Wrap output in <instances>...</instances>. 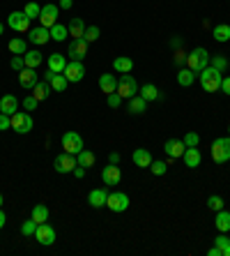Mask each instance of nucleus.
<instances>
[{
  "mask_svg": "<svg viewBox=\"0 0 230 256\" xmlns=\"http://www.w3.org/2000/svg\"><path fill=\"white\" fill-rule=\"evenodd\" d=\"M58 14H60L58 5H53V2H48V5L42 7V12H40V23H42L44 28L55 26V23H58Z\"/></svg>",
  "mask_w": 230,
  "mask_h": 256,
  "instance_id": "obj_11",
  "label": "nucleus"
},
{
  "mask_svg": "<svg viewBox=\"0 0 230 256\" xmlns=\"http://www.w3.org/2000/svg\"><path fill=\"white\" fill-rule=\"evenodd\" d=\"M99 88H101V93L111 95L118 90V81H115V74H101L99 76Z\"/></svg>",
  "mask_w": 230,
  "mask_h": 256,
  "instance_id": "obj_24",
  "label": "nucleus"
},
{
  "mask_svg": "<svg viewBox=\"0 0 230 256\" xmlns=\"http://www.w3.org/2000/svg\"><path fill=\"white\" fill-rule=\"evenodd\" d=\"M30 21L23 12H12L9 16H7V26L12 28V30H16V33H28L30 30Z\"/></svg>",
  "mask_w": 230,
  "mask_h": 256,
  "instance_id": "obj_9",
  "label": "nucleus"
},
{
  "mask_svg": "<svg viewBox=\"0 0 230 256\" xmlns=\"http://www.w3.org/2000/svg\"><path fill=\"white\" fill-rule=\"evenodd\" d=\"M217 229L221 231V233H228L230 231V212L228 210H219L217 212Z\"/></svg>",
  "mask_w": 230,
  "mask_h": 256,
  "instance_id": "obj_31",
  "label": "nucleus"
},
{
  "mask_svg": "<svg viewBox=\"0 0 230 256\" xmlns=\"http://www.w3.org/2000/svg\"><path fill=\"white\" fill-rule=\"evenodd\" d=\"M67 55H69L72 60H83V58L88 55V42H86V40H74V42H69Z\"/></svg>",
  "mask_w": 230,
  "mask_h": 256,
  "instance_id": "obj_15",
  "label": "nucleus"
},
{
  "mask_svg": "<svg viewBox=\"0 0 230 256\" xmlns=\"http://www.w3.org/2000/svg\"><path fill=\"white\" fill-rule=\"evenodd\" d=\"M113 69H115L118 74H129L134 69V60L127 58V55H118V58L113 60Z\"/></svg>",
  "mask_w": 230,
  "mask_h": 256,
  "instance_id": "obj_22",
  "label": "nucleus"
},
{
  "mask_svg": "<svg viewBox=\"0 0 230 256\" xmlns=\"http://www.w3.org/2000/svg\"><path fill=\"white\" fill-rule=\"evenodd\" d=\"M35 238H37V243L44 245V247H48V245L55 243V229H53L51 224H40L37 226V231H35Z\"/></svg>",
  "mask_w": 230,
  "mask_h": 256,
  "instance_id": "obj_12",
  "label": "nucleus"
},
{
  "mask_svg": "<svg viewBox=\"0 0 230 256\" xmlns=\"http://www.w3.org/2000/svg\"><path fill=\"white\" fill-rule=\"evenodd\" d=\"M2 30H5V26H2V23H0V35H2Z\"/></svg>",
  "mask_w": 230,
  "mask_h": 256,
  "instance_id": "obj_60",
  "label": "nucleus"
},
{
  "mask_svg": "<svg viewBox=\"0 0 230 256\" xmlns=\"http://www.w3.org/2000/svg\"><path fill=\"white\" fill-rule=\"evenodd\" d=\"M67 55H60V53H51L48 55V69H53L55 74H62L67 67Z\"/></svg>",
  "mask_w": 230,
  "mask_h": 256,
  "instance_id": "obj_21",
  "label": "nucleus"
},
{
  "mask_svg": "<svg viewBox=\"0 0 230 256\" xmlns=\"http://www.w3.org/2000/svg\"><path fill=\"white\" fill-rule=\"evenodd\" d=\"M9 51L14 55H23L28 51V42L23 37H14V40H9Z\"/></svg>",
  "mask_w": 230,
  "mask_h": 256,
  "instance_id": "obj_34",
  "label": "nucleus"
},
{
  "mask_svg": "<svg viewBox=\"0 0 230 256\" xmlns=\"http://www.w3.org/2000/svg\"><path fill=\"white\" fill-rule=\"evenodd\" d=\"M182 141H184V146H186V148H198V143H200V136H198L196 132H186V136H184Z\"/></svg>",
  "mask_w": 230,
  "mask_h": 256,
  "instance_id": "obj_43",
  "label": "nucleus"
},
{
  "mask_svg": "<svg viewBox=\"0 0 230 256\" xmlns=\"http://www.w3.org/2000/svg\"><path fill=\"white\" fill-rule=\"evenodd\" d=\"M145 108H147V102H145L140 95H134L132 100H129V113L140 115V113H145Z\"/></svg>",
  "mask_w": 230,
  "mask_h": 256,
  "instance_id": "obj_27",
  "label": "nucleus"
},
{
  "mask_svg": "<svg viewBox=\"0 0 230 256\" xmlns=\"http://www.w3.org/2000/svg\"><path fill=\"white\" fill-rule=\"evenodd\" d=\"M224 72H219L217 67H212V65H207V67L200 72V86H203V90H207V93H217V90H221V81H224Z\"/></svg>",
  "mask_w": 230,
  "mask_h": 256,
  "instance_id": "obj_1",
  "label": "nucleus"
},
{
  "mask_svg": "<svg viewBox=\"0 0 230 256\" xmlns=\"http://www.w3.org/2000/svg\"><path fill=\"white\" fill-rule=\"evenodd\" d=\"M106 201H108V192L106 189H92L88 194V203L92 208H106Z\"/></svg>",
  "mask_w": 230,
  "mask_h": 256,
  "instance_id": "obj_18",
  "label": "nucleus"
},
{
  "mask_svg": "<svg viewBox=\"0 0 230 256\" xmlns=\"http://www.w3.org/2000/svg\"><path fill=\"white\" fill-rule=\"evenodd\" d=\"M106 102H108V106H111V108H118L120 104H122V97H120L118 93H111V95H108V100H106Z\"/></svg>",
  "mask_w": 230,
  "mask_h": 256,
  "instance_id": "obj_48",
  "label": "nucleus"
},
{
  "mask_svg": "<svg viewBox=\"0 0 230 256\" xmlns=\"http://www.w3.org/2000/svg\"><path fill=\"white\" fill-rule=\"evenodd\" d=\"M193 81H196V72H191L189 67H182V69L178 72V83H180L182 88H189Z\"/></svg>",
  "mask_w": 230,
  "mask_h": 256,
  "instance_id": "obj_30",
  "label": "nucleus"
},
{
  "mask_svg": "<svg viewBox=\"0 0 230 256\" xmlns=\"http://www.w3.org/2000/svg\"><path fill=\"white\" fill-rule=\"evenodd\" d=\"M164 150L166 155H168V159H178V157L184 155V150H186V146H184V141H180V139H168V141L164 143Z\"/></svg>",
  "mask_w": 230,
  "mask_h": 256,
  "instance_id": "obj_16",
  "label": "nucleus"
},
{
  "mask_svg": "<svg viewBox=\"0 0 230 256\" xmlns=\"http://www.w3.org/2000/svg\"><path fill=\"white\" fill-rule=\"evenodd\" d=\"M221 90H224V93L230 97V76H226L224 81H221Z\"/></svg>",
  "mask_w": 230,
  "mask_h": 256,
  "instance_id": "obj_50",
  "label": "nucleus"
},
{
  "mask_svg": "<svg viewBox=\"0 0 230 256\" xmlns=\"http://www.w3.org/2000/svg\"><path fill=\"white\" fill-rule=\"evenodd\" d=\"M2 203H5V199H2V194H0V208H2Z\"/></svg>",
  "mask_w": 230,
  "mask_h": 256,
  "instance_id": "obj_59",
  "label": "nucleus"
},
{
  "mask_svg": "<svg viewBox=\"0 0 230 256\" xmlns=\"http://www.w3.org/2000/svg\"><path fill=\"white\" fill-rule=\"evenodd\" d=\"M12 118V129L16 134H28V132H33V118L23 111H16V113L9 115Z\"/></svg>",
  "mask_w": 230,
  "mask_h": 256,
  "instance_id": "obj_5",
  "label": "nucleus"
},
{
  "mask_svg": "<svg viewBox=\"0 0 230 256\" xmlns=\"http://www.w3.org/2000/svg\"><path fill=\"white\" fill-rule=\"evenodd\" d=\"M101 180H104L106 185H120V180H122V171H120L118 164H108V166H104V169H101Z\"/></svg>",
  "mask_w": 230,
  "mask_h": 256,
  "instance_id": "obj_17",
  "label": "nucleus"
},
{
  "mask_svg": "<svg viewBox=\"0 0 230 256\" xmlns=\"http://www.w3.org/2000/svg\"><path fill=\"white\" fill-rule=\"evenodd\" d=\"M228 134H230V125H228Z\"/></svg>",
  "mask_w": 230,
  "mask_h": 256,
  "instance_id": "obj_61",
  "label": "nucleus"
},
{
  "mask_svg": "<svg viewBox=\"0 0 230 256\" xmlns=\"http://www.w3.org/2000/svg\"><path fill=\"white\" fill-rule=\"evenodd\" d=\"M106 208L113 210V212H125V210L129 208V196H127L125 192H113V194H108Z\"/></svg>",
  "mask_w": 230,
  "mask_h": 256,
  "instance_id": "obj_8",
  "label": "nucleus"
},
{
  "mask_svg": "<svg viewBox=\"0 0 230 256\" xmlns=\"http://www.w3.org/2000/svg\"><path fill=\"white\" fill-rule=\"evenodd\" d=\"M53 76H55V72H53V69H46L44 74H42V79H44V81H48V83H51V79H53Z\"/></svg>",
  "mask_w": 230,
  "mask_h": 256,
  "instance_id": "obj_52",
  "label": "nucleus"
},
{
  "mask_svg": "<svg viewBox=\"0 0 230 256\" xmlns=\"http://www.w3.org/2000/svg\"><path fill=\"white\" fill-rule=\"evenodd\" d=\"M19 83H21V88H23V90H33V88L40 83V76H37V72H35V69L23 67L19 72Z\"/></svg>",
  "mask_w": 230,
  "mask_h": 256,
  "instance_id": "obj_14",
  "label": "nucleus"
},
{
  "mask_svg": "<svg viewBox=\"0 0 230 256\" xmlns=\"http://www.w3.org/2000/svg\"><path fill=\"white\" fill-rule=\"evenodd\" d=\"M182 159H184V164L189 166V169H196V166H200V150L198 148H186L184 150V155H182Z\"/></svg>",
  "mask_w": 230,
  "mask_h": 256,
  "instance_id": "obj_23",
  "label": "nucleus"
},
{
  "mask_svg": "<svg viewBox=\"0 0 230 256\" xmlns=\"http://www.w3.org/2000/svg\"><path fill=\"white\" fill-rule=\"evenodd\" d=\"M207 254H210V256H221V250H219L217 245H214V247H212V250L207 252Z\"/></svg>",
  "mask_w": 230,
  "mask_h": 256,
  "instance_id": "obj_56",
  "label": "nucleus"
},
{
  "mask_svg": "<svg viewBox=\"0 0 230 256\" xmlns=\"http://www.w3.org/2000/svg\"><path fill=\"white\" fill-rule=\"evenodd\" d=\"M221 254H224V256H230V245H228V247H226L224 252H221Z\"/></svg>",
  "mask_w": 230,
  "mask_h": 256,
  "instance_id": "obj_58",
  "label": "nucleus"
},
{
  "mask_svg": "<svg viewBox=\"0 0 230 256\" xmlns=\"http://www.w3.org/2000/svg\"><path fill=\"white\" fill-rule=\"evenodd\" d=\"M175 62H178V65H182V62H186V53H182V51H178V53H175Z\"/></svg>",
  "mask_w": 230,
  "mask_h": 256,
  "instance_id": "obj_51",
  "label": "nucleus"
},
{
  "mask_svg": "<svg viewBox=\"0 0 230 256\" xmlns=\"http://www.w3.org/2000/svg\"><path fill=\"white\" fill-rule=\"evenodd\" d=\"M5 222H7V217H5V212H2V210H0V229H2V226H5Z\"/></svg>",
  "mask_w": 230,
  "mask_h": 256,
  "instance_id": "obj_57",
  "label": "nucleus"
},
{
  "mask_svg": "<svg viewBox=\"0 0 230 256\" xmlns=\"http://www.w3.org/2000/svg\"><path fill=\"white\" fill-rule=\"evenodd\" d=\"M74 0H60V9H72Z\"/></svg>",
  "mask_w": 230,
  "mask_h": 256,
  "instance_id": "obj_53",
  "label": "nucleus"
},
{
  "mask_svg": "<svg viewBox=\"0 0 230 256\" xmlns=\"http://www.w3.org/2000/svg\"><path fill=\"white\" fill-rule=\"evenodd\" d=\"M9 67L16 69V72H21V69L26 67V62H23V55H14L12 60H9Z\"/></svg>",
  "mask_w": 230,
  "mask_h": 256,
  "instance_id": "obj_47",
  "label": "nucleus"
},
{
  "mask_svg": "<svg viewBox=\"0 0 230 256\" xmlns=\"http://www.w3.org/2000/svg\"><path fill=\"white\" fill-rule=\"evenodd\" d=\"M5 129H12V118L7 113H0V132H5Z\"/></svg>",
  "mask_w": 230,
  "mask_h": 256,
  "instance_id": "obj_49",
  "label": "nucleus"
},
{
  "mask_svg": "<svg viewBox=\"0 0 230 256\" xmlns=\"http://www.w3.org/2000/svg\"><path fill=\"white\" fill-rule=\"evenodd\" d=\"M23 62H26V67H30V69L40 67V65H42V53L37 51V49H33V51H26V53H23Z\"/></svg>",
  "mask_w": 230,
  "mask_h": 256,
  "instance_id": "obj_28",
  "label": "nucleus"
},
{
  "mask_svg": "<svg viewBox=\"0 0 230 256\" xmlns=\"http://www.w3.org/2000/svg\"><path fill=\"white\" fill-rule=\"evenodd\" d=\"M99 35H101V30H99L97 26H88V28H86V33H83V40H86L88 44H92V42H97V40H99Z\"/></svg>",
  "mask_w": 230,
  "mask_h": 256,
  "instance_id": "obj_40",
  "label": "nucleus"
},
{
  "mask_svg": "<svg viewBox=\"0 0 230 256\" xmlns=\"http://www.w3.org/2000/svg\"><path fill=\"white\" fill-rule=\"evenodd\" d=\"M40 12H42V7L37 2H26V7H23V14H26L28 19H40Z\"/></svg>",
  "mask_w": 230,
  "mask_h": 256,
  "instance_id": "obj_39",
  "label": "nucleus"
},
{
  "mask_svg": "<svg viewBox=\"0 0 230 256\" xmlns=\"http://www.w3.org/2000/svg\"><path fill=\"white\" fill-rule=\"evenodd\" d=\"M76 162H79V166H83V169H90V166H94V162H97V157L92 155L90 150H81L79 155H76Z\"/></svg>",
  "mask_w": 230,
  "mask_h": 256,
  "instance_id": "obj_29",
  "label": "nucleus"
},
{
  "mask_svg": "<svg viewBox=\"0 0 230 256\" xmlns=\"http://www.w3.org/2000/svg\"><path fill=\"white\" fill-rule=\"evenodd\" d=\"M30 217H33L37 224L48 222V208H46L44 203H37V205L33 208V212H30Z\"/></svg>",
  "mask_w": 230,
  "mask_h": 256,
  "instance_id": "obj_33",
  "label": "nucleus"
},
{
  "mask_svg": "<svg viewBox=\"0 0 230 256\" xmlns=\"http://www.w3.org/2000/svg\"><path fill=\"white\" fill-rule=\"evenodd\" d=\"M108 164H120V155H118V153H111V155H108Z\"/></svg>",
  "mask_w": 230,
  "mask_h": 256,
  "instance_id": "obj_55",
  "label": "nucleus"
},
{
  "mask_svg": "<svg viewBox=\"0 0 230 256\" xmlns=\"http://www.w3.org/2000/svg\"><path fill=\"white\" fill-rule=\"evenodd\" d=\"M62 74L67 76V81L69 83H79V81H83V76H86V67H83V62L81 60H69Z\"/></svg>",
  "mask_w": 230,
  "mask_h": 256,
  "instance_id": "obj_10",
  "label": "nucleus"
},
{
  "mask_svg": "<svg viewBox=\"0 0 230 256\" xmlns=\"http://www.w3.org/2000/svg\"><path fill=\"white\" fill-rule=\"evenodd\" d=\"M212 159L217 164H226L230 159V136H221L212 143Z\"/></svg>",
  "mask_w": 230,
  "mask_h": 256,
  "instance_id": "obj_3",
  "label": "nucleus"
},
{
  "mask_svg": "<svg viewBox=\"0 0 230 256\" xmlns=\"http://www.w3.org/2000/svg\"><path fill=\"white\" fill-rule=\"evenodd\" d=\"M115 93L122 97V100H132L134 95H138V83L132 74H122L118 79V90Z\"/></svg>",
  "mask_w": 230,
  "mask_h": 256,
  "instance_id": "obj_4",
  "label": "nucleus"
},
{
  "mask_svg": "<svg viewBox=\"0 0 230 256\" xmlns=\"http://www.w3.org/2000/svg\"><path fill=\"white\" fill-rule=\"evenodd\" d=\"M69 37H74V40H83V33H86V21L83 19H72L69 21Z\"/></svg>",
  "mask_w": 230,
  "mask_h": 256,
  "instance_id": "obj_25",
  "label": "nucleus"
},
{
  "mask_svg": "<svg viewBox=\"0 0 230 256\" xmlns=\"http://www.w3.org/2000/svg\"><path fill=\"white\" fill-rule=\"evenodd\" d=\"M48 30H51V40H55V42H65L67 37H69V28L62 26V23H55V26H51Z\"/></svg>",
  "mask_w": 230,
  "mask_h": 256,
  "instance_id": "obj_32",
  "label": "nucleus"
},
{
  "mask_svg": "<svg viewBox=\"0 0 230 256\" xmlns=\"http://www.w3.org/2000/svg\"><path fill=\"white\" fill-rule=\"evenodd\" d=\"M210 65H212V67H217L219 72H224V69H228V58L221 55V53L210 55Z\"/></svg>",
  "mask_w": 230,
  "mask_h": 256,
  "instance_id": "obj_37",
  "label": "nucleus"
},
{
  "mask_svg": "<svg viewBox=\"0 0 230 256\" xmlns=\"http://www.w3.org/2000/svg\"><path fill=\"white\" fill-rule=\"evenodd\" d=\"M28 40L33 42L35 47H44L46 42L51 40V30H48V28H44V26L30 28V30H28Z\"/></svg>",
  "mask_w": 230,
  "mask_h": 256,
  "instance_id": "obj_13",
  "label": "nucleus"
},
{
  "mask_svg": "<svg viewBox=\"0 0 230 256\" xmlns=\"http://www.w3.org/2000/svg\"><path fill=\"white\" fill-rule=\"evenodd\" d=\"M51 83L48 81H40L37 86L33 88V95H35V100L37 102H44V100H48V95H51Z\"/></svg>",
  "mask_w": 230,
  "mask_h": 256,
  "instance_id": "obj_26",
  "label": "nucleus"
},
{
  "mask_svg": "<svg viewBox=\"0 0 230 256\" xmlns=\"http://www.w3.org/2000/svg\"><path fill=\"white\" fill-rule=\"evenodd\" d=\"M76 166H79L76 155H69V153H65V150H62V155H58L55 157V162H53V169L58 171V173H72Z\"/></svg>",
  "mask_w": 230,
  "mask_h": 256,
  "instance_id": "obj_7",
  "label": "nucleus"
},
{
  "mask_svg": "<svg viewBox=\"0 0 230 256\" xmlns=\"http://www.w3.org/2000/svg\"><path fill=\"white\" fill-rule=\"evenodd\" d=\"M72 173H74V175H76V178H79V180H81V178L86 175V169H83V166H76V169H74Z\"/></svg>",
  "mask_w": 230,
  "mask_h": 256,
  "instance_id": "obj_54",
  "label": "nucleus"
},
{
  "mask_svg": "<svg viewBox=\"0 0 230 256\" xmlns=\"http://www.w3.org/2000/svg\"><path fill=\"white\" fill-rule=\"evenodd\" d=\"M207 208L214 210V212H219V210H224V199H221L219 194L210 196V199H207Z\"/></svg>",
  "mask_w": 230,
  "mask_h": 256,
  "instance_id": "obj_42",
  "label": "nucleus"
},
{
  "mask_svg": "<svg viewBox=\"0 0 230 256\" xmlns=\"http://www.w3.org/2000/svg\"><path fill=\"white\" fill-rule=\"evenodd\" d=\"M138 95H140L145 102L159 100V90H157V86H152V83H147V86H143V88H138Z\"/></svg>",
  "mask_w": 230,
  "mask_h": 256,
  "instance_id": "obj_35",
  "label": "nucleus"
},
{
  "mask_svg": "<svg viewBox=\"0 0 230 256\" xmlns=\"http://www.w3.org/2000/svg\"><path fill=\"white\" fill-rule=\"evenodd\" d=\"M67 86H69V81H67L65 74H55V76L51 79V88H53V90H58V93H62Z\"/></svg>",
  "mask_w": 230,
  "mask_h": 256,
  "instance_id": "obj_38",
  "label": "nucleus"
},
{
  "mask_svg": "<svg viewBox=\"0 0 230 256\" xmlns=\"http://www.w3.org/2000/svg\"><path fill=\"white\" fill-rule=\"evenodd\" d=\"M212 37L217 42H228L230 40V26L228 23H219V26L212 30Z\"/></svg>",
  "mask_w": 230,
  "mask_h": 256,
  "instance_id": "obj_36",
  "label": "nucleus"
},
{
  "mask_svg": "<svg viewBox=\"0 0 230 256\" xmlns=\"http://www.w3.org/2000/svg\"><path fill=\"white\" fill-rule=\"evenodd\" d=\"M62 150L65 153H69V155H79L81 150H83V139H81L76 132H65L62 134Z\"/></svg>",
  "mask_w": 230,
  "mask_h": 256,
  "instance_id": "obj_6",
  "label": "nucleus"
},
{
  "mask_svg": "<svg viewBox=\"0 0 230 256\" xmlns=\"http://www.w3.org/2000/svg\"><path fill=\"white\" fill-rule=\"evenodd\" d=\"M214 245H217L219 250L224 252L226 247H228V245H230V238H228V233H221V236H219L217 240H214ZM221 256H224V254H221Z\"/></svg>",
  "mask_w": 230,
  "mask_h": 256,
  "instance_id": "obj_46",
  "label": "nucleus"
},
{
  "mask_svg": "<svg viewBox=\"0 0 230 256\" xmlns=\"http://www.w3.org/2000/svg\"><path fill=\"white\" fill-rule=\"evenodd\" d=\"M207 65H210V53H207V49L198 47L186 55V67H189L191 72H196V74H200Z\"/></svg>",
  "mask_w": 230,
  "mask_h": 256,
  "instance_id": "obj_2",
  "label": "nucleus"
},
{
  "mask_svg": "<svg viewBox=\"0 0 230 256\" xmlns=\"http://www.w3.org/2000/svg\"><path fill=\"white\" fill-rule=\"evenodd\" d=\"M37 226H40V224H37V222L33 219V217H30L28 222L21 224V233H23V236H35V231H37Z\"/></svg>",
  "mask_w": 230,
  "mask_h": 256,
  "instance_id": "obj_41",
  "label": "nucleus"
},
{
  "mask_svg": "<svg viewBox=\"0 0 230 256\" xmlns=\"http://www.w3.org/2000/svg\"><path fill=\"white\" fill-rule=\"evenodd\" d=\"M134 164H136L138 169H150L152 155L145 148H136V150H134Z\"/></svg>",
  "mask_w": 230,
  "mask_h": 256,
  "instance_id": "obj_20",
  "label": "nucleus"
},
{
  "mask_svg": "<svg viewBox=\"0 0 230 256\" xmlns=\"http://www.w3.org/2000/svg\"><path fill=\"white\" fill-rule=\"evenodd\" d=\"M37 104H40V102L35 100V95H28V97H23V108H26V111H35V108H37Z\"/></svg>",
  "mask_w": 230,
  "mask_h": 256,
  "instance_id": "obj_45",
  "label": "nucleus"
},
{
  "mask_svg": "<svg viewBox=\"0 0 230 256\" xmlns=\"http://www.w3.org/2000/svg\"><path fill=\"white\" fill-rule=\"evenodd\" d=\"M150 169L154 175H164L166 171H168V162H161V159H157V162H152L150 164Z\"/></svg>",
  "mask_w": 230,
  "mask_h": 256,
  "instance_id": "obj_44",
  "label": "nucleus"
},
{
  "mask_svg": "<svg viewBox=\"0 0 230 256\" xmlns=\"http://www.w3.org/2000/svg\"><path fill=\"white\" fill-rule=\"evenodd\" d=\"M19 111V100L14 97V95H5L2 100H0V113H7L12 115Z\"/></svg>",
  "mask_w": 230,
  "mask_h": 256,
  "instance_id": "obj_19",
  "label": "nucleus"
}]
</instances>
